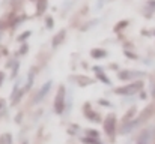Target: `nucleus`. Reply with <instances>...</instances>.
Listing matches in <instances>:
<instances>
[{
    "instance_id": "f257e3e1",
    "label": "nucleus",
    "mask_w": 155,
    "mask_h": 144,
    "mask_svg": "<svg viewBox=\"0 0 155 144\" xmlns=\"http://www.w3.org/2000/svg\"><path fill=\"white\" fill-rule=\"evenodd\" d=\"M142 83L140 81H137V83H134V84H130V86H125V87H120V89H117L116 90V93H119V95H134V93H137L140 89H142Z\"/></svg>"
},
{
    "instance_id": "f03ea898",
    "label": "nucleus",
    "mask_w": 155,
    "mask_h": 144,
    "mask_svg": "<svg viewBox=\"0 0 155 144\" xmlns=\"http://www.w3.org/2000/svg\"><path fill=\"white\" fill-rule=\"evenodd\" d=\"M65 108V89L60 87L59 92H57V96H56V102H54V110L57 114H60Z\"/></svg>"
},
{
    "instance_id": "7ed1b4c3",
    "label": "nucleus",
    "mask_w": 155,
    "mask_h": 144,
    "mask_svg": "<svg viewBox=\"0 0 155 144\" xmlns=\"http://www.w3.org/2000/svg\"><path fill=\"white\" fill-rule=\"evenodd\" d=\"M114 125H116V122H114V117L111 116H108L107 117V122H105V131H107V134L110 135V134H113V131H114Z\"/></svg>"
},
{
    "instance_id": "20e7f679",
    "label": "nucleus",
    "mask_w": 155,
    "mask_h": 144,
    "mask_svg": "<svg viewBox=\"0 0 155 144\" xmlns=\"http://www.w3.org/2000/svg\"><path fill=\"white\" fill-rule=\"evenodd\" d=\"M50 87H51V81H47L45 84H44V87L39 90V93H38V98H36V101H42L45 95L48 93V90H50Z\"/></svg>"
},
{
    "instance_id": "39448f33",
    "label": "nucleus",
    "mask_w": 155,
    "mask_h": 144,
    "mask_svg": "<svg viewBox=\"0 0 155 144\" xmlns=\"http://www.w3.org/2000/svg\"><path fill=\"white\" fill-rule=\"evenodd\" d=\"M63 36H65V30H62V32H59L56 36H54V39H53V47H59L60 45V42L63 41Z\"/></svg>"
},
{
    "instance_id": "423d86ee",
    "label": "nucleus",
    "mask_w": 155,
    "mask_h": 144,
    "mask_svg": "<svg viewBox=\"0 0 155 144\" xmlns=\"http://www.w3.org/2000/svg\"><path fill=\"white\" fill-rule=\"evenodd\" d=\"M117 77H119L120 80H130V78L136 77V74H133V72H130V71H124V72H119Z\"/></svg>"
},
{
    "instance_id": "0eeeda50",
    "label": "nucleus",
    "mask_w": 155,
    "mask_h": 144,
    "mask_svg": "<svg viewBox=\"0 0 155 144\" xmlns=\"http://www.w3.org/2000/svg\"><path fill=\"white\" fill-rule=\"evenodd\" d=\"M91 56H92V57H95V59H97V57H105V56H107V53L103 51V50H92V51H91Z\"/></svg>"
},
{
    "instance_id": "6e6552de",
    "label": "nucleus",
    "mask_w": 155,
    "mask_h": 144,
    "mask_svg": "<svg viewBox=\"0 0 155 144\" xmlns=\"http://www.w3.org/2000/svg\"><path fill=\"white\" fill-rule=\"evenodd\" d=\"M95 71H97V75H98V78H100L101 81H104L105 84H110V80H108V78H107L105 75H104V74H103V71H101V69L95 68Z\"/></svg>"
},
{
    "instance_id": "1a4fd4ad",
    "label": "nucleus",
    "mask_w": 155,
    "mask_h": 144,
    "mask_svg": "<svg viewBox=\"0 0 155 144\" xmlns=\"http://www.w3.org/2000/svg\"><path fill=\"white\" fill-rule=\"evenodd\" d=\"M84 114H87V116L92 119V122H98V120H100V119H98V116H97L95 113H92L89 108H86V110H84Z\"/></svg>"
},
{
    "instance_id": "9d476101",
    "label": "nucleus",
    "mask_w": 155,
    "mask_h": 144,
    "mask_svg": "<svg viewBox=\"0 0 155 144\" xmlns=\"http://www.w3.org/2000/svg\"><path fill=\"white\" fill-rule=\"evenodd\" d=\"M45 6H47V2L45 0H39V3H38V14H44Z\"/></svg>"
},
{
    "instance_id": "9b49d317",
    "label": "nucleus",
    "mask_w": 155,
    "mask_h": 144,
    "mask_svg": "<svg viewBox=\"0 0 155 144\" xmlns=\"http://www.w3.org/2000/svg\"><path fill=\"white\" fill-rule=\"evenodd\" d=\"M87 135H89V137H98V132L94 131V129H91V131H87Z\"/></svg>"
},
{
    "instance_id": "f8f14e48",
    "label": "nucleus",
    "mask_w": 155,
    "mask_h": 144,
    "mask_svg": "<svg viewBox=\"0 0 155 144\" xmlns=\"http://www.w3.org/2000/svg\"><path fill=\"white\" fill-rule=\"evenodd\" d=\"M47 27H50V29L53 27V20L51 18H47Z\"/></svg>"
},
{
    "instance_id": "ddd939ff",
    "label": "nucleus",
    "mask_w": 155,
    "mask_h": 144,
    "mask_svg": "<svg viewBox=\"0 0 155 144\" xmlns=\"http://www.w3.org/2000/svg\"><path fill=\"white\" fill-rule=\"evenodd\" d=\"M29 35H30V32H26V33H23V35H21V38H20V41H23V39H24V38H27Z\"/></svg>"
},
{
    "instance_id": "4468645a",
    "label": "nucleus",
    "mask_w": 155,
    "mask_h": 144,
    "mask_svg": "<svg viewBox=\"0 0 155 144\" xmlns=\"http://www.w3.org/2000/svg\"><path fill=\"white\" fill-rule=\"evenodd\" d=\"M139 144H145V143H142V141H140V143H139Z\"/></svg>"
},
{
    "instance_id": "2eb2a0df",
    "label": "nucleus",
    "mask_w": 155,
    "mask_h": 144,
    "mask_svg": "<svg viewBox=\"0 0 155 144\" xmlns=\"http://www.w3.org/2000/svg\"><path fill=\"white\" fill-rule=\"evenodd\" d=\"M98 144H101V143H98Z\"/></svg>"
},
{
    "instance_id": "dca6fc26",
    "label": "nucleus",
    "mask_w": 155,
    "mask_h": 144,
    "mask_svg": "<svg viewBox=\"0 0 155 144\" xmlns=\"http://www.w3.org/2000/svg\"><path fill=\"white\" fill-rule=\"evenodd\" d=\"M154 33H155V32H154Z\"/></svg>"
}]
</instances>
